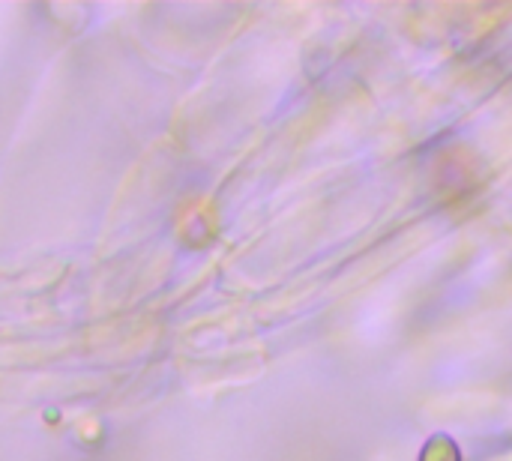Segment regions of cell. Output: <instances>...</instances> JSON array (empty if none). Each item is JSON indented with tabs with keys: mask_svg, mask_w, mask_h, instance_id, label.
Returning <instances> with one entry per match:
<instances>
[{
	"mask_svg": "<svg viewBox=\"0 0 512 461\" xmlns=\"http://www.w3.org/2000/svg\"><path fill=\"white\" fill-rule=\"evenodd\" d=\"M420 461H462V450L450 435H432L420 450Z\"/></svg>",
	"mask_w": 512,
	"mask_h": 461,
	"instance_id": "obj_1",
	"label": "cell"
}]
</instances>
